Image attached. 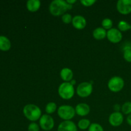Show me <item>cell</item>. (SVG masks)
Returning <instances> with one entry per match:
<instances>
[{
	"mask_svg": "<svg viewBox=\"0 0 131 131\" xmlns=\"http://www.w3.org/2000/svg\"><path fill=\"white\" fill-rule=\"evenodd\" d=\"M72 8V5H69L66 1L54 0L49 5V12L54 16L58 17L65 14L68 10Z\"/></svg>",
	"mask_w": 131,
	"mask_h": 131,
	"instance_id": "cell-1",
	"label": "cell"
},
{
	"mask_svg": "<svg viewBox=\"0 0 131 131\" xmlns=\"http://www.w3.org/2000/svg\"><path fill=\"white\" fill-rule=\"evenodd\" d=\"M23 113L28 120L35 122L40 118L42 111L38 106L35 104H27L23 108Z\"/></svg>",
	"mask_w": 131,
	"mask_h": 131,
	"instance_id": "cell-2",
	"label": "cell"
},
{
	"mask_svg": "<svg viewBox=\"0 0 131 131\" xmlns=\"http://www.w3.org/2000/svg\"><path fill=\"white\" fill-rule=\"evenodd\" d=\"M74 86L69 82H64L61 83L58 88L59 95L65 100H69L74 95Z\"/></svg>",
	"mask_w": 131,
	"mask_h": 131,
	"instance_id": "cell-3",
	"label": "cell"
},
{
	"mask_svg": "<svg viewBox=\"0 0 131 131\" xmlns=\"http://www.w3.org/2000/svg\"><path fill=\"white\" fill-rule=\"evenodd\" d=\"M58 115L60 118L65 121L70 120L74 117L75 115V109L71 106L63 105L60 106L58 109Z\"/></svg>",
	"mask_w": 131,
	"mask_h": 131,
	"instance_id": "cell-4",
	"label": "cell"
},
{
	"mask_svg": "<svg viewBox=\"0 0 131 131\" xmlns=\"http://www.w3.org/2000/svg\"><path fill=\"white\" fill-rule=\"evenodd\" d=\"M107 86L112 92H119L124 88V81L122 78L119 76L113 77L108 81Z\"/></svg>",
	"mask_w": 131,
	"mask_h": 131,
	"instance_id": "cell-5",
	"label": "cell"
},
{
	"mask_svg": "<svg viewBox=\"0 0 131 131\" xmlns=\"http://www.w3.org/2000/svg\"><path fill=\"white\" fill-rule=\"evenodd\" d=\"M93 86L92 83L88 82H83L79 84L77 87L76 92L78 96L82 98L88 97L92 94Z\"/></svg>",
	"mask_w": 131,
	"mask_h": 131,
	"instance_id": "cell-6",
	"label": "cell"
},
{
	"mask_svg": "<svg viewBox=\"0 0 131 131\" xmlns=\"http://www.w3.org/2000/svg\"><path fill=\"white\" fill-rule=\"evenodd\" d=\"M39 124L41 129L43 130L49 131L53 129L54 122L52 116L49 115H43L40 118Z\"/></svg>",
	"mask_w": 131,
	"mask_h": 131,
	"instance_id": "cell-7",
	"label": "cell"
},
{
	"mask_svg": "<svg viewBox=\"0 0 131 131\" xmlns=\"http://www.w3.org/2000/svg\"><path fill=\"white\" fill-rule=\"evenodd\" d=\"M116 8L120 14H129L131 13V0H119L116 4Z\"/></svg>",
	"mask_w": 131,
	"mask_h": 131,
	"instance_id": "cell-8",
	"label": "cell"
},
{
	"mask_svg": "<svg viewBox=\"0 0 131 131\" xmlns=\"http://www.w3.org/2000/svg\"><path fill=\"white\" fill-rule=\"evenodd\" d=\"M107 38L111 43H117L122 40V34L119 29L111 28L107 31Z\"/></svg>",
	"mask_w": 131,
	"mask_h": 131,
	"instance_id": "cell-9",
	"label": "cell"
},
{
	"mask_svg": "<svg viewBox=\"0 0 131 131\" xmlns=\"http://www.w3.org/2000/svg\"><path fill=\"white\" fill-rule=\"evenodd\" d=\"M124 122V116L120 112H115L111 114L109 117V122L113 127H118Z\"/></svg>",
	"mask_w": 131,
	"mask_h": 131,
	"instance_id": "cell-10",
	"label": "cell"
},
{
	"mask_svg": "<svg viewBox=\"0 0 131 131\" xmlns=\"http://www.w3.org/2000/svg\"><path fill=\"white\" fill-rule=\"evenodd\" d=\"M58 131H78L76 125L71 120L63 121L59 125Z\"/></svg>",
	"mask_w": 131,
	"mask_h": 131,
	"instance_id": "cell-11",
	"label": "cell"
},
{
	"mask_svg": "<svg viewBox=\"0 0 131 131\" xmlns=\"http://www.w3.org/2000/svg\"><path fill=\"white\" fill-rule=\"evenodd\" d=\"M72 25L75 29H83L86 26V20L84 17L81 15H75L72 19Z\"/></svg>",
	"mask_w": 131,
	"mask_h": 131,
	"instance_id": "cell-12",
	"label": "cell"
},
{
	"mask_svg": "<svg viewBox=\"0 0 131 131\" xmlns=\"http://www.w3.org/2000/svg\"><path fill=\"white\" fill-rule=\"evenodd\" d=\"M75 113L81 116H85L89 114L90 111V107L85 103L78 104L75 108Z\"/></svg>",
	"mask_w": 131,
	"mask_h": 131,
	"instance_id": "cell-13",
	"label": "cell"
},
{
	"mask_svg": "<svg viewBox=\"0 0 131 131\" xmlns=\"http://www.w3.org/2000/svg\"><path fill=\"white\" fill-rule=\"evenodd\" d=\"M73 72L69 68H64L60 72V77L61 79L65 82L71 81L73 78Z\"/></svg>",
	"mask_w": 131,
	"mask_h": 131,
	"instance_id": "cell-14",
	"label": "cell"
},
{
	"mask_svg": "<svg viewBox=\"0 0 131 131\" xmlns=\"http://www.w3.org/2000/svg\"><path fill=\"white\" fill-rule=\"evenodd\" d=\"M41 3L39 0H29L27 1V9L31 12H35L39 10Z\"/></svg>",
	"mask_w": 131,
	"mask_h": 131,
	"instance_id": "cell-15",
	"label": "cell"
},
{
	"mask_svg": "<svg viewBox=\"0 0 131 131\" xmlns=\"http://www.w3.org/2000/svg\"><path fill=\"white\" fill-rule=\"evenodd\" d=\"M11 47V42L6 37L0 35V50L3 51H7Z\"/></svg>",
	"mask_w": 131,
	"mask_h": 131,
	"instance_id": "cell-16",
	"label": "cell"
},
{
	"mask_svg": "<svg viewBox=\"0 0 131 131\" xmlns=\"http://www.w3.org/2000/svg\"><path fill=\"white\" fill-rule=\"evenodd\" d=\"M93 36L96 40H102L107 37V31L103 28H97L93 30Z\"/></svg>",
	"mask_w": 131,
	"mask_h": 131,
	"instance_id": "cell-17",
	"label": "cell"
},
{
	"mask_svg": "<svg viewBox=\"0 0 131 131\" xmlns=\"http://www.w3.org/2000/svg\"><path fill=\"white\" fill-rule=\"evenodd\" d=\"M90 125L91 123L89 120H88V119H81L78 122V126L81 130H86V129L89 128Z\"/></svg>",
	"mask_w": 131,
	"mask_h": 131,
	"instance_id": "cell-18",
	"label": "cell"
},
{
	"mask_svg": "<svg viewBox=\"0 0 131 131\" xmlns=\"http://www.w3.org/2000/svg\"><path fill=\"white\" fill-rule=\"evenodd\" d=\"M118 28L120 31H127L130 29L131 25L129 24L127 22L121 20V21L119 22L118 24Z\"/></svg>",
	"mask_w": 131,
	"mask_h": 131,
	"instance_id": "cell-19",
	"label": "cell"
},
{
	"mask_svg": "<svg viewBox=\"0 0 131 131\" xmlns=\"http://www.w3.org/2000/svg\"><path fill=\"white\" fill-rule=\"evenodd\" d=\"M56 109H57V106H56V103L53 102H49L46 106V112L47 114H52L56 111Z\"/></svg>",
	"mask_w": 131,
	"mask_h": 131,
	"instance_id": "cell-20",
	"label": "cell"
},
{
	"mask_svg": "<svg viewBox=\"0 0 131 131\" xmlns=\"http://www.w3.org/2000/svg\"><path fill=\"white\" fill-rule=\"evenodd\" d=\"M122 111L125 115L131 114V102H126L122 106Z\"/></svg>",
	"mask_w": 131,
	"mask_h": 131,
	"instance_id": "cell-21",
	"label": "cell"
},
{
	"mask_svg": "<svg viewBox=\"0 0 131 131\" xmlns=\"http://www.w3.org/2000/svg\"><path fill=\"white\" fill-rule=\"evenodd\" d=\"M124 58L125 61L131 63V47H125L124 48Z\"/></svg>",
	"mask_w": 131,
	"mask_h": 131,
	"instance_id": "cell-22",
	"label": "cell"
},
{
	"mask_svg": "<svg viewBox=\"0 0 131 131\" xmlns=\"http://www.w3.org/2000/svg\"><path fill=\"white\" fill-rule=\"evenodd\" d=\"M102 28L104 29H111L112 28L113 26V21L111 20V19H108V18H106V19H104L102 22Z\"/></svg>",
	"mask_w": 131,
	"mask_h": 131,
	"instance_id": "cell-23",
	"label": "cell"
},
{
	"mask_svg": "<svg viewBox=\"0 0 131 131\" xmlns=\"http://www.w3.org/2000/svg\"><path fill=\"white\" fill-rule=\"evenodd\" d=\"M88 131H104V129L100 124L93 123L88 128Z\"/></svg>",
	"mask_w": 131,
	"mask_h": 131,
	"instance_id": "cell-24",
	"label": "cell"
},
{
	"mask_svg": "<svg viewBox=\"0 0 131 131\" xmlns=\"http://www.w3.org/2000/svg\"><path fill=\"white\" fill-rule=\"evenodd\" d=\"M72 19L73 18L72 17V15L70 14H65L62 15V17H61L63 22L65 24H69L72 22Z\"/></svg>",
	"mask_w": 131,
	"mask_h": 131,
	"instance_id": "cell-25",
	"label": "cell"
},
{
	"mask_svg": "<svg viewBox=\"0 0 131 131\" xmlns=\"http://www.w3.org/2000/svg\"><path fill=\"white\" fill-rule=\"evenodd\" d=\"M28 131H39L40 127L39 125L35 122H32L28 125Z\"/></svg>",
	"mask_w": 131,
	"mask_h": 131,
	"instance_id": "cell-26",
	"label": "cell"
},
{
	"mask_svg": "<svg viewBox=\"0 0 131 131\" xmlns=\"http://www.w3.org/2000/svg\"><path fill=\"white\" fill-rule=\"evenodd\" d=\"M96 2L95 0H81V3L84 6H91Z\"/></svg>",
	"mask_w": 131,
	"mask_h": 131,
	"instance_id": "cell-27",
	"label": "cell"
},
{
	"mask_svg": "<svg viewBox=\"0 0 131 131\" xmlns=\"http://www.w3.org/2000/svg\"><path fill=\"white\" fill-rule=\"evenodd\" d=\"M114 110L115 111V112H120V109H121V107H120V106L119 104H115V106H114Z\"/></svg>",
	"mask_w": 131,
	"mask_h": 131,
	"instance_id": "cell-28",
	"label": "cell"
},
{
	"mask_svg": "<svg viewBox=\"0 0 131 131\" xmlns=\"http://www.w3.org/2000/svg\"><path fill=\"white\" fill-rule=\"evenodd\" d=\"M127 124H129V125L131 126V114L129 115V116H127Z\"/></svg>",
	"mask_w": 131,
	"mask_h": 131,
	"instance_id": "cell-29",
	"label": "cell"
},
{
	"mask_svg": "<svg viewBox=\"0 0 131 131\" xmlns=\"http://www.w3.org/2000/svg\"><path fill=\"white\" fill-rule=\"evenodd\" d=\"M66 2L68 4H69V5H72V4L75 3L76 2V0H67Z\"/></svg>",
	"mask_w": 131,
	"mask_h": 131,
	"instance_id": "cell-30",
	"label": "cell"
},
{
	"mask_svg": "<svg viewBox=\"0 0 131 131\" xmlns=\"http://www.w3.org/2000/svg\"><path fill=\"white\" fill-rule=\"evenodd\" d=\"M70 83H71V84H72L73 86H74V84H75V80H72L71 81H70Z\"/></svg>",
	"mask_w": 131,
	"mask_h": 131,
	"instance_id": "cell-31",
	"label": "cell"
},
{
	"mask_svg": "<svg viewBox=\"0 0 131 131\" xmlns=\"http://www.w3.org/2000/svg\"><path fill=\"white\" fill-rule=\"evenodd\" d=\"M130 29H131V28H130Z\"/></svg>",
	"mask_w": 131,
	"mask_h": 131,
	"instance_id": "cell-32",
	"label": "cell"
}]
</instances>
